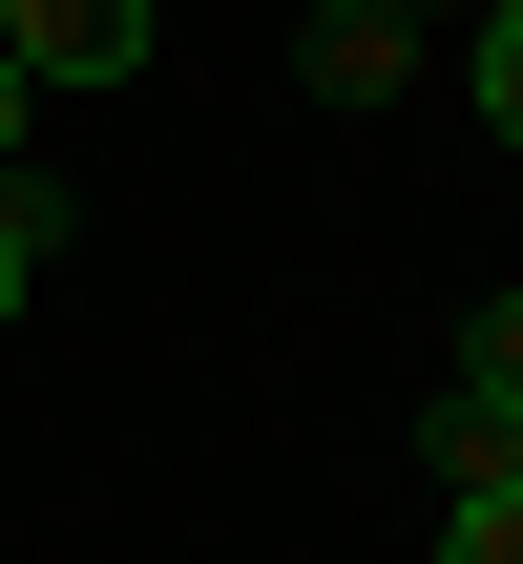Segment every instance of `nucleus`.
Instances as JSON below:
<instances>
[{
    "mask_svg": "<svg viewBox=\"0 0 523 564\" xmlns=\"http://www.w3.org/2000/svg\"><path fill=\"white\" fill-rule=\"evenodd\" d=\"M482 21H523V0H482Z\"/></svg>",
    "mask_w": 523,
    "mask_h": 564,
    "instance_id": "nucleus-10",
    "label": "nucleus"
},
{
    "mask_svg": "<svg viewBox=\"0 0 523 564\" xmlns=\"http://www.w3.org/2000/svg\"><path fill=\"white\" fill-rule=\"evenodd\" d=\"M419 440H440V481H523V440L482 419V398H461V377H440V419H419Z\"/></svg>",
    "mask_w": 523,
    "mask_h": 564,
    "instance_id": "nucleus-5",
    "label": "nucleus"
},
{
    "mask_svg": "<svg viewBox=\"0 0 523 564\" xmlns=\"http://www.w3.org/2000/svg\"><path fill=\"white\" fill-rule=\"evenodd\" d=\"M42 251H63V188H42V167H0V335H21V293H42Z\"/></svg>",
    "mask_w": 523,
    "mask_h": 564,
    "instance_id": "nucleus-3",
    "label": "nucleus"
},
{
    "mask_svg": "<svg viewBox=\"0 0 523 564\" xmlns=\"http://www.w3.org/2000/svg\"><path fill=\"white\" fill-rule=\"evenodd\" d=\"M440 564H523V481H461L440 502Z\"/></svg>",
    "mask_w": 523,
    "mask_h": 564,
    "instance_id": "nucleus-6",
    "label": "nucleus"
},
{
    "mask_svg": "<svg viewBox=\"0 0 523 564\" xmlns=\"http://www.w3.org/2000/svg\"><path fill=\"white\" fill-rule=\"evenodd\" d=\"M293 84H314V105H398V84H419V21H398V0H314V21H293Z\"/></svg>",
    "mask_w": 523,
    "mask_h": 564,
    "instance_id": "nucleus-1",
    "label": "nucleus"
},
{
    "mask_svg": "<svg viewBox=\"0 0 523 564\" xmlns=\"http://www.w3.org/2000/svg\"><path fill=\"white\" fill-rule=\"evenodd\" d=\"M461 105H482V126L523 147V21H482V42H461Z\"/></svg>",
    "mask_w": 523,
    "mask_h": 564,
    "instance_id": "nucleus-7",
    "label": "nucleus"
},
{
    "mask_svg": "<svg viewBox=\"0 0 523 564\" xmlns=\"http://www.w3.org/2000/svg\"><path fill=\"white\" fill-rule=\"evenodd\" d=\"M21 105H42V84H21V42H0V167H21Z\"/></svg>",
    "mask_w": 523,
    "mask_h": 564,
    "instance_id": "nucleus-8",
    "label": "nucleus"
},
{
    "mask_svg": "<svg viewBox=\"0 0 523 564\" xmlns=\"http://www.w3.org/2000/svg\"><path fill=\"white\" fill-rule=\"evenodd\" d=\"M147 63V0H21V84H126Z\"/></svg>",
    "mask_w": 523,
    "mask_h": 564,
    "instance_id": "nucleus-2",
    "label": "nucleus"
},
{
    "mask_svg": "<svg viewBox=\"0 0 523 564\" xmlns=\"http://www.w3.org/2000/svg\"><path fill=\"white\" fill-rule=\"evenodd\" d=\"M0 42H21V0H0Z\"/></svg>",
    "mask_w": 523,
    "mask_h": 564,
    "instance_id": "nucleus-9",
    "label": "nucleus"
},
{
    "mask_svg": "<svg viewBox=\"0 0 523 564\" xmlns=\"http://www.w3.org/2000/svg\"><path fill=\"white\" fill-rule=\"evenodd\" d=\"M398 21H419V0H398Z\"/></svg>",
    "mask_w": 523,
    "mask_h": 564,
    "instance_id": "nucleus-11",
    "label": "nucleus"
},
{
    "mask_svg": "<svg viewBox=\"0 0 523 564\" xmlns=\"http://www.w3.org/2000/svg\"><path fill=\"white\" fill-rule=\"evenodd\" d=\"M461 398L523 440V293H482V314H461Z\"/></svg>",
    "mask_w": 523,
    "mask_h": 564,
    "instance_id": "nucleus-4",
    "label": "nucleus"
}]
</instances>
